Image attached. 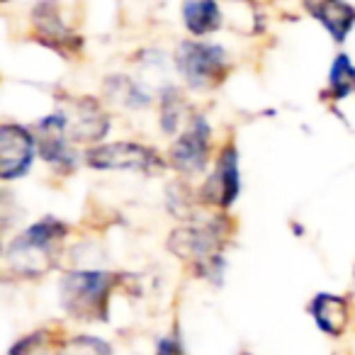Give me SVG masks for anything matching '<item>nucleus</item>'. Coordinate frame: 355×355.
<instances>
[{"mask_svg": "<svg viewBox=\"0 0 355 355\" xmlns=\"http://www.w3.org/2000/svg\"><path fill=\"white\" fill-rule=\"evenodd\" d=\"M227 219L217 217V219H207V222H193L190 227L178 229L171 234V253L180 258H188L195 266L212 256H219L224 246V239H227Z\"/></svg>", "mask_w": 355, "mask_h": 355, "instance_id": "20e7f679", "label": "nucleus"}, {"mask_svg": "<svg viewBox=\"0 0 355 355\" xmlns=\"http://www.w3.org/2000/svg\"><path fill=\"white\" fill-rule=\"evenodd\" d=\"M209 141H212V127L202 114H198L190 119L188 129L171 146L173 166L185 175L205 171L209 161Z\"/></svg>", "mask_w": 355, "mask_h": 355, "instance_id": "0eeeda50", "label": "nucleus"}, {"mask_svg": "<svg viewBox=\"0 0 355 355\" xmlns=\"http://www.w3.org/2000/svg\"><path fill=\"white\" fill-rule=\"evenodd\" d=\"M153 355H185L183 343H180L178 334L166 336V338L158 340V343H156V353H153Z\"/></svg>", "mask_w": 355, "mask_h": 355, "instance_id": "aec40b11", "label": "nucleus"}, {"mask_svg": "<svg viewBox=\"0 0 355 355\" xmlns=\"http://www.w3.org/2000/svg\"><path fill=\"white\" fill-rule=\"evenodd\" d=\"M37 153V139L27 127L3 124L0 127V175L3 180H15L27 175Z\"/></svg>", "mask_w": 355, "mask_h": 355, "instance_id": "6e6552de", "label": "nucleus"}, {"mask_svg": "<svg viewBox=\"0 0 355 355\" xmlns=\"http://www.w3.org/2000/svg\"><path fill=\"white\" fill-rule=\"evenodd\" d=\"M175 66L190 88H214L227 76L229 59L219 44L190 40L178 46Z\"/></svg>", "mask_w": 355, "mask_h": 355, "instance_id": "7ed1b4c3", "label": "nucleus"}, {"mask_svg": "<svg viewBox=\"0 0 355 355\" xmlns=\"http://www.w3.org/2000/svg\"><path fill=\"white\" fill-rule=\"evenodd\" d=\"M37 153L61 173H71L76 168V153L69 146V117L66 112H54L40 119L37 124Z\"/></svg>", "mask_w": 355, "mask_h": 355, "instance_id": "423d86ee", "label": "nucleus"}, {"mask_svg": "<svg viewBox=\"0 0 355 355\" xmlns=\"http://www.w3.org/2000/svg\"><path fill=\"white\" fill-rule=\"evenodd\" d=\"M32 22H35L37 40L49 44L51 49L61 51V54H71V51H76L80 46V40H76L73 32L64 25L59 6L51 3V0L37 3L35 10H32Z\"/></svg>", "mask_w": 355, "mask_h": 355, "instance_id": "9d476101", "label": "nucleus"}, {"mask_svg": "<svg viewBox=\"0 0 355 355\" xmlns=\"http://www.w3.org/2000/svg\"><path fill=\"white\" fill-rule=\"evenodd\" d=\"M61 340H56L49 331H35V334L25 336L12 345L10 355H59L61 353Z\"/></svg>", "mask_w": 355, "mask_h": 355, "instance_id": "dca6fc26", "label": "nucleus"}, {"mask_svg": "<svg viewBox=\"0 0 355 355\" xmlns=\"http://www.w3.org/2000/svg\"><path fill=\"white\" fill-rule=\"evenodd\" d=\"M309 10L334 37V42H345L348 32L355 27V8L345 0H316L309 3Z\"/></svg>", "mask_w": 355, "mask_h": 355, "instance_id": "f8f14e48", "label": "nucleus"}, {"mask_svg": "<svg viewBox=\"0 0 355 355\" xmlns=\"http://www.w3.org/2000/svg\"><path fill=\"white\" fill-rule=\"evenodd\" d=\"M66 117H69V134L76 141H95L107 134L110 119L93 98L78 100L76 114H66Z\"/></svg>", "mask_w": 355, "mask_h": 355, "instance_id": "9b49d317", "label": "nucleus"}, {"mask_svg": "<svg viewBox=\"0 0 355 355\" xmlns=\"http://www.w3.org/2000/svg\"><path fill=\"white\" fill-rule=\"evenodd\" d=\"M309 314L314 316L316 326H319L324 334L329 336H340L348 326V316H350V309H348V302L338 295H316L309 304Z\"/></svg>", "mask_w": 355, "mask_h": 355, "instance_id": "ddd939ff", "label": "nucleus"}, {"mask_svg": "<svg viewBox=\"0 0 355 355\" xmlns=\"http://www.w3.org/2000/svg\"><path fill=\"white\" fill-rule=\"evenodd\" d=\"M59 355H112L110 345L95 336H76L61 345Z\"/></svg>", "mask_w": 355, "mask_h": 355, "instance_id": "a211bd4d", "label": "nucleus"}, {"mask_svg": "<svg viewBox=\"0 0 355 355\" xmlns=\"http://www.w3.org/2000/svg\"><path fill=\"white\" fill-rule=\"evenodd\" d=\"M85 163L95 171H139V173H153L161 171L163 161L141 144H105L95 146L85 153Z\"/></svg>", "mask_w": 355, "mask_h": 355, "instance_id": "39448f33", "label": "nucleus"}, {"mask_svg": "<svg viewBox=\"0 0 355 355\" xmlns=\"http://www.w3.org/2000/svg\"><path fill=\"white\" fill-rule=\"evenodd\" d=\"M183 22L190 35H212L222 27V10H219L217 0H185Z\"/></svg>", "mask_w": 355, "mask_h": 355, "instance_id": "4468645a", "label": "nucleus"}, {"mask_svg": "<svg viewBox=\"0 0 355 355\" xmlns=\"http://www.w3.org/2000/svg\"><path fill=\"white\" fill-rule=\"evenodd\" d=\"M107 85H114L112 95L122 100V103H127L129 107H144V105H148L146 93H141V90L137 88V83H132L129 78H122V76L117 78V76H114V78L107 80Z\"/></svg>", "mask_w": 355, "mask_h": 355, "instance_id": "6ab92c4d", "label": "nucleus"}, {"mask_svg": "<svg viewBox=\"0 0 355 355\" xmlns=\"http://www.w3.org/2000/svg\"><path fill=\"white\" fill-rule=\"evenodd\" d=\"M117 277L105 270H73L61 280V304L71 316L80 321H105L107 319L110 292Z\"/></svg>", "mask_w": 355, "mask_h": 355, "instance_id": "f03ea898", "label": "nucleus"}, {"mask_svg": "<svg viewBox=\"0 0 355 355\" xmlns=\"http://www.w3.org/2000/svg\"><path fill=\"white\" fill-rule=\"evenodd\" d=\"M241 190V178H239V153L234 146H227L217 158V168L212 175L205 180L200 190V200L214 207L229 209L239 198Z\"/></svg>", "mask_w": 355, "mask_h": 355, "instance_id": "1a4fd4ad", "label": "nucleus"}, {"mask_svg": "<svg viewBox=\"0 0 355 355\" xmlns=\"http://www.w3.org/2000/svg\"><path fill=\"white\" fill-rule=\"evenodd\" d=\"M183 95L175 85H166L161 90V129L166 134H175L178 124H180V114H183Z\"/></svg>", "mask_w": 355, "mask_h": 355, "instance_id": "f3484780", "label": "nucleus"}, {"mask_svg": "<svg viewBox=\"0 0 355 355\" xmlns=\"http://www.w3.org/2000/svg\"><path fill=\"white\" fill-rule=\"evenodd\" d=\"M66 236V224L54 217H44L42 222L32 224L30 229L12 239L8 246L6 261L12 272L25 277L44 275L54 268L56 263V248L61 239Z\"/></svg>", "mask_w": 355, "mask_h": 355, "instance_id": "f257e3e1", "label": "nucleus"}, {"mask_svg": "<svg viewBox=\"0 0 355 355\" xmlns=\"http://www.w3.org/2000/svg\"><path fill=\"white\" fill-rule=\"evenodd\" d=\"M329 93L334 100H345L355 93V66L345 54H338L329 71Z\"/></svg>", "mask_w": 355, "mask_h": 355, "instance_id": "2eb2a0df", "label": "nucleus"}]
</instances>
